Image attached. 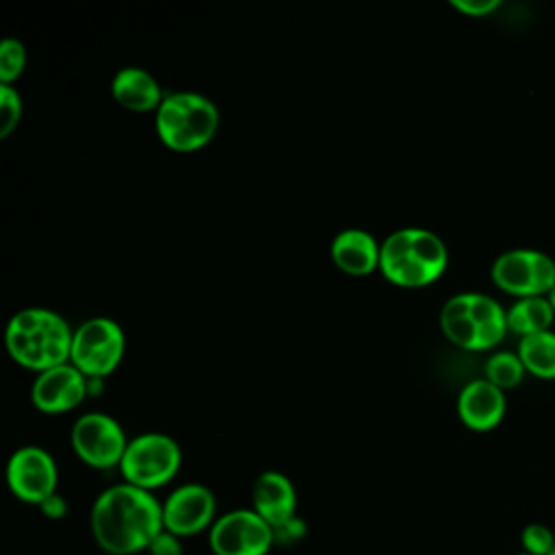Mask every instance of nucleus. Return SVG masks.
<instances>
[{"label":"nucleus","mask_w":555,"mask_h":555,"mask_svg":"<svg viewBox=\"0 0 555 555\" xmlns=\"http://www.w3.org/2000/svg\"><path fill=\"white\" fill-rule=\"evenodd\" d=\"M91 535L108 555L147 553L163 527V503L147 490L126 481L98 494L91 507Z\"/></svg>","instance_id":"f257e3e1"},{"label":"nucleus","mask_w":555,"mask_h":555,"mask_svg":"<svg viewBox=\"0 0 555 555\" xmlns=\"http://www.w3.org/2000/svg\"><path fill=\"white\" fill-rule=\"evenodd\" d=\"M74 330L50 308H22L7 323L9 356L24 369L43 373L69 362Z\"/></svg>","instance_id":"f03ea898"},{"label":"nucleus","mask_w":555,"mask_h":555,"mask_svg":"<svg viewBox=\"0 0 555 555\" xmlns=\"http://www.w3.org/2000/svg\"><path fill=\"white\" fill-rule=\"evenodd\" d=\"M442 238L423 228H401L382 241L379 271L403 288H418L436 282L447 269Z\"/></svg>","instance_id":"7ed1b4c3"},{"label":"nucleus","mask_w":555,"mask_h":555,"mask_svg":"<svg viewBox=\"0 0 555 555\" xmlns=\"http://www.w3.org/2000/svg\"><path fill=\"white\" fill-rule=\"evenodd\" d=\"M442 334L466 351L496 347L507 332V310L483 293H457L440 310Z\"/></svg>","instance_id":"20e7f679"},{"label":"nucleus","mask_w":555,"mask_h":555,"mask_svg":"<svg viewBox=\"0 0 555 555\" xmlns=\"http://www.w3.org/2000/svg\"><path fill=\"white\" fill-rule=\"evenodd\" d=\"M219 128L215 102L202 93L176 91L156 111L158 139L173 152H195L208 145Z\"/></svg>","instance_id":"39448f33"},{"label":"nucleus","mask_w":555,"mask_h":555,"mask_svg":"<svg viewBox=\"0 0 555 555\" xmlns=\"http://www.w3.org/2000/svg\"><path fill=\"white\" fill-rule=\"evenodd\" d=\"M182 464V451L178 442L158 431H147L132 438L119 464V473L126 483L154 492L169 483Z\"/></svg>","instance_id":"423d86ee"},{"label":"nucleus","mask_w":555,"mask_h":555,"mask_svg":"<svg viewBox=\"0 0 555 555\" xmlns=\"http://www.w3.org/2000/svg\"><path fill=\"white\" fill-rule=\"evenodd\" d=\"M126 351L121 325L106 317H93L74 330L69 362L91 379L111 375Z\"/></svg>","instance_id":"0eeeda50"},{"label":"nucleus","mask_w":555,"mask_h":555,"mask_svg":"<svg viewBox=\"0 0 555 555\" xmlns=\"http://www.w3.org/2000/svg\"><path fill=\"white\" fill-rule=\"evenodd\" d=\"M492 282L503 291L520 297H542L555 286V260L540 249L503 251L490 269Z\"/></svg>","instance_id":"6e6552de"},{"label":"nucleus","mask_w":555,"mask_h":555,"mask_svg":"<svg viewBox=\"0 0 555 555\" xmlns=\"http://www.w3.org/2000/svg\"><path fill=\"white\" fill-rule=\"evenodd\" d=\"M72 447L80 462L91 468H113L121 464L128 447L124 427L104 412L82 414L72 427Z\"/></svg>","instance_id":"1a4fd4ad"},{"label":"nucleus","mask_w":555,"mask_h":555,"mask_svg":"<svg viewBox=\"0 0 555 555\" xmlns=\"http://www.w3.org/2000/svg\"><path fill=\"white\" fill-rule=\"evenodd\" d=\"M208 544L215 555H267L273 544V529L251 507L230 509L212 522Z\"/></svg>","instance_id":"9d476101"},{"label":"nucleus","mask_w":555,"mask_h":555,"mask_svg":"<svg viewBox=\"0 0 555 555\" xmlns=\"http://www.w3.org/2000/svg\"><path fill=\"white\" fill-rule=\"evenodd\" d=\"M7 486L15 499L39 507L59 486L54 457L37 444L15 449L7 462Z\"/></svg>","instance_id":"9b49d317"},{"label":"nucleus","mask_w":555,"mask_h":555,"mask_svg":"<svg viewBox=\"0 0 555 555\" xmlns=\"http://www.w3.org/2000/svg\"><path fill=\"white\" fill-rule=\"evenodd\" d=\"M217 520V499L204 483H182L163 501V527L178 538L210 531Z\"/></svg>","instance_id":"f8f14e48"},{"label":"nucleus","mask_w":555,"mask_h":555,"mask_svg":"<svg viewBox=\"0 0 555 555\" xmlns=\"http://www.w3.org/2000/svg\"><path fill=\"white\" fill-rule=\"evenodd\" d=\"M89 395V377L72 362L37 373L30 388L33 405L46 414H63L80 405Z\"/></svg>","instance_id":"ddd939ff"},{"label":"nucleus","mask_w":555,"mask_h":555,"mask_svg":"<svg viewBox=\"0 0 555 555\" xmlns=\"http://www.w3.org/2000/svg\"><path fill=\"white\" fill-rule=\"evenodd\" d=\"M505 390L483 379L468 382L457 395V416L473 431L494 429L505 416Z\"/></svg>","instance_id":"4468645a"},{"label":"nucleus","mask_w":555,"mask_h":555,"mask_svg":"<svg viewBox=\"0 0 555 555\" xmlns=\"http://www.w3.org/2000/svg\"><path fill=\"white\" fill-rule=\"evenodd\" d=\"M251 509L273 527L297 516V490L293 481L278 470H264L251 488Z\"/></svg>","instance_id":"2eb2a0df"},{"label":"nucleus","mask_w":555,"mask_h":555,"mask_svg":"<svg viewBox=\"0 0 555 555\" xmlns=\"http://www.w3.org/2000/svg\"><path fill=\"white\" fill-rule=\"evenodd\" d=\"M379 249L382 243L358 228L338 232L330 245L334 264L349 275H369L371 271L379 269Z\"/></svg>","instance_id":"dca6fc26"},{"label":"nucleus","mask_w":555,"mask_h":555,"mask_svg":"<svg viewBox=\"0 0 555 555\" xmlns=\"http://www.w3.org/2000/svg\"><path fill=\"white\" fill-rule=\"evenodd\" d=\"M111 93L121 108L134 113L158 111L165 100L158 80L143 67H121L113 76Z\"/></svg>","instance_id":"f3484780"},{"label":"nucleus","mask_w":555,"mask_h":555,"mask_svg":"<svg viewBox=\"0 0 555 555\" xmlns=\"http://www.w3.org/2000/svg\"><path fill=\"white\" fill-rule=\"evenodd\" d=\"M555 319V312L546 299L542 297H520L507 308V330L518 334L520 338L546 332Z\"/></svg>","instance_id":"a211bd4d"},{"label":"nucleus","mask_w":555,"mask_h":555,"mask_svg":"<svg viewBox=\"0 0 555 555\" xmlns=\"http://www.w3.org/2000/svg\"><path fill=\"white\" fill-rule=\"evenodd\" d=\"M516 353L520 356L527 373L542 379H555V332L546 330L520 338Z\"/></svg>","instance_id":"6ab92c4d"},{"label":"nucleus","mask_w":555,"mask_h":555,"mask_svg":"<svg viewBox=\"0 0 555 555\" xmlns=\"http://www.w3.org/2000/svg\"><path fill=\"white\" fill-rule=\"evenodd\" d=\"M525 364L518 353L512 351H496L486 362V379L501 390L514 388L525 377Z\"/></svg>","instance_id":"aec40b11"},{"label":"nucleus","mask_w":555,"mask_h":555,"mask_svg":"<svg viewBox=\"0 0 555 555\" xmlns=\"http://www.w3.org/2000/svg\"><path fill=\"white\" fill-rule=\"evenodd\" d=\"M26 67V50L17 39H4L0 43V85H11L22 76Z\"/></svg>","instance_id":"412c9836"},{"label":"nucleus","mask_w":555,"mask_h":555,"mask_svg":"<svg viewBox=\"0 0 555 555\" xmlns=\"http://www.w3.org/2000/svg\"><path fill=\"white\" fill-rule=\"evenodd\" d=\"M520 546L529 555H551L555 548V535L546 525L529 522L520 531Z\"/></svg>","instance_id":"4be33fe9"},{"label":"nucleus","mask_w":555,"mask_h":555,"mask_svg":"<svg viewBox=\"0 0 555 555\" xmlns=\"http://www.w3.org/2000/svg\"><path fill=\"white\" fill-rule=\"evenodd\" d=\"M22 119V98L11 85H0V137L7 139Z\"/></svg>","instance_id":"5701e85b"},{"label":"nucleus","mask_w":555,"mask_h":555,"mask_svg":"<svg viewBox=\"0 0 555 555\" xmlns=\"http://www.w3.org/2000/svg\"><path fill=\"white\" fill-rule=\"evenodd\" d=\"M306 533H308L306 520L299 516H293L286 522L273 527V544L280 548H291L299 544L306 538Z\"/></svg>","instance_id":"b1692460"},{"label":"nucleus","mask_w":555,"mask_h":555,"mask_svg":"<svg viewBox=\"0 0 555 555\" xmlns=\"http://www.w3.org/2000/svg\"><path fill=\"white\" fill-rule=\"evenodd\" d=\"M182 538L173 535L171 531L163 529L154 540L152 544L147 546V553L150 555H182Z\"/></svg>","instance_id":"393cba45"},{"label":"nucleus","mask_w":555,"mask_h":555,"mask_svg":"<svg viewBox=\"0 0 555 555\" xmlns=\"http://www.w3.org/2000/svg\"><path fill=\"white\" fill-rule=\"evenodd\" d=\"M451 4L470 17H481L499 9V0H451Z\"/></svg>","instance_id":"a878e982"},{"label":"nucleus","mask_w":555,"mask_h":555,"mask_svg":"<svg viewBox=\"0 0 555 555\" xmlns=\"http://www.w3.org/2000/svg\"><path fill=\"white\" fill-rule=\"evenodd\" d=\"M41 514L50 520H61L65 514H67V501L65 496H61L59 492H54L52 496H48L41 505H39Z\"/></svg>","instance_id":"bb28decb"},{"label":"nucleus","mask_w":555,"mask_h":555,"mask_svg":"<svg viewBox=\"0 0 555 555\" xmlns=\"http://www.w3.org/2000/svg\"><path fill=\"white\" fill-rule=\"evenodd\" d=\"M546 299H548V304H551V308H553V312H555V286L546 293Z\"/></svg>","instance_id":"cd10ccee"},{"label":"nucleus","mask_w":555,"mask_h":555,"mask_svg":"<svg viewBox=\"0 0 555 555\" xmlns=\"http://www.w3.org/2000/svg\"><path fill=\"white\" fill-rule=\"evenodd\" d=\"M516 555H529V553H525V551H522V553H516Z\"/></svg>","instance_id":"c85d7f7f"}]
</instances>
